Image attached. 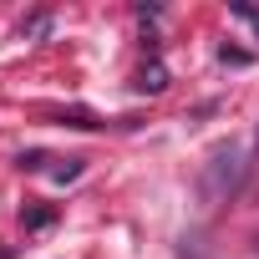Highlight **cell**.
Instances as JSON below:
<instances>
[{
	"instance_id": "6da1fadb",
	"label": "cell",
	"mask_w": 259,
	"mask_h": 259,
	"mask_svg": "<svg viewBox=\"0 0 259 259\" xmlns=\"http://www.w3.org/2000/svg\"><path fill=\"white\" fill-rule=\"evenodd\" d=\"M239 173H244L239 153H213V163H208V173H203V198H208V203L229 198V193L239 188Z\"/></svg>"
},
{
	"instance_id": "7a4b0ae2",
	"label": "cell",
	"mask_w": 259,
	"mask_h": 259,
	"mask_svg": "<svg viewBox=\"0 0 259 259\" xmlns=\"http://www.w3.org/2000/svg\"><path fill=\"white\" fill-rule=\"evenodd\" d=\"M234 16H239V21H249V26L259 31V11H249V6H234Z\"/></svg>"
}]
</instances>
